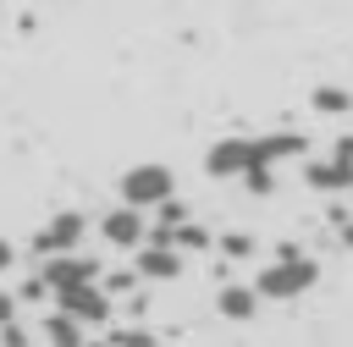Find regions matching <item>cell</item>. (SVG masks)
Returning <instances> with one entry per match:
<instances>
[{
  "label": "cell",
  "mask_w": 353,
  "mask_h": 347,
  "mask_svg": "<svg viewBox=\"0 0 353 347\" xmlns=\"http://www.w3.org/2000/svg\"><path fill=\"white\" fill-rule=\"evenodd\" d=\"M347 193H353V187H347Z\"/></svg>",
  "instance_id": "cell-22"
},
{
  "label": "cell",
  "mask_w": 353,
  "mask_h": 347,
  "mask_svg": "<svg viewBox=\"0 0 353 347\" xmlns=\"http://www.w3.org/2000/svg\"><path fill=\"white\" fill-rule=\"evenodd\" d=\"M259 242H254V231H221V253L226 259H248Z\"/></svg>",
  "instance_id": "cell-14"
},
{
  "label": "cell",
  "mask_w": 353,
  "mask_h": 347,
  "mask_svg": "<svg viewBox=\"0 0 353 347\" xmlns=\"http://www.w3.org/2000/svg\"><path fill=\"white\" fill-rule=\"evenodd\" d=\"M55 308L72 314V319H83V325H99V319H110V292L99 281H77V286L55 292Z\"/></svg>",
  "instance_id": "cell-7"
},
{
  "label": "cell",
  "mask_w": 353,
  "mask_h": 347,
  "mask_svg": "<svg viewBox=\"0 0 353 347\" xmlns=\"http://www.w3.org/2000/svg\"><path fill=\"white\" fill-rule=\"evenodd\" d=\"M0 347H28V330L17 319H0Z\"/></svg>",
  "instance_id": "cell-18"
},
{
  "label": "cell",
  "mask_w": 353,
  "mask_h": 347,
  "mask_svg": "<svg viewBox=\"0 0 353 347\" xmlns=\"http://www.w3.org/2000/svg\"><path fill=\"white\" fill-rule=\"evenodd\" d=\"M182 253L176 248H165V242H138V264H132V275L138 281H176L182 275Z\"/></svg>",
  "instance_id": "cell-9"
},
{
  "label": "cell",
  "mask_w": 353,
  "mask_h": 347,
  "mask_svg": "<svg viewBox=\"0 0 353 347\" xmlns=\"http://www.w3.org/2000/svg\"><path fill=\"white\" fill-rule=\"evenodd\" d=\"M309 105H314L320 116H347V110H353V94L336 88V83H320V88L309 94Z\"/></svg>",
  "instance_id": "cell-12"
},
{
  "label": "cell",
  "mask_w": 353,
  "mask_h": 347,
  "mask_svg": "<svg viewBox=\"0 0 353 347\" xmlns=\"http://www.w3.org/2000/svg\"><path fill=\"white\" fill-rule=\"evenodd\" d=\"M215 314H221V319H232V325H248V319L259 314V292H254V286H243V281H226V286L215 292Z\"/></svg>",
  "instance_id": "cell-10"
},
{
  "label": "cell",
  "mask_w": 353,
  "mask_h": 347,
  "mask_svg": "<svg viewBox=\"0 0 353 347\" xmlns=\"http://www.w3.org/2000/svg\"><path fill=\"white\" fill-rule=\"evenodd\" d=\"M314 281H320V264H314L298 242H281V253H276L248 286L259 292V303H287V297H303Z\"/></svg>",
  "instance_id": "cell-2"
},
{
  "label": "cell",
  "mask_w": 353,
  "mask_h": 347,
  "mask_svg": "<svg viewBox=\"0 0 353 347\" xmlns=\"http://www.w3.org/2000/svg\"><path fill=\"white\" fill-rule=\"evenodd\" d=\"M39 281H44V292L55 297L61 286H77V281H99V259H94V253H83V248H72V253H50V259L39 264Z\"/></svg>",
  "instance_id": "cell-6"
},
{
  "label": "cell",
  "mask_w": 353,
  "mask_h": 347,
  "mask_svg": "<svg viewBox=\"0 0 353 347\" xmlns=\"http://www.w3.org/2000/svg\"><path fill=\"white\" fill-rule=\"evenodd\" d=\"M94 231H99L110 248H138V242L149 237V226H143V209H132V204H116V209H105Z\"/></svg>",
  "instance_id": "cell-8"
},
{
  "label": "cell",
  "mask_w": 353,
  "mask_h": 347,
  "mask_svg": "<svg viewBox=\"0 0 353 347\" xmlns=\"http://www.w3.org/2000/svg\"><path fill=\"white\" fill-rule=\"evenodd\" d=\"M342 237H347V248H353V226H347V231H342Z\"/></svg>",
  "instance_id": "cell-21"
},
{
  "label": "cell",
  "mask_w": 353,
  "mask_h": 347,
  "mask_svg": "<svg viewBox=\"0 0 353 347\" xmlns=\"http://www.w3.org/2000/svg\"><path fill=\"white\" fill-rule=\"evenodd\" d=\"M39 336H44L50 347H83V341H88V325L72 319V314H61V308H50V314L39 319Z\"/></svg>",
  "instance_id": "cell-11"
},
{
  "label": "cell",
  "mask_w": 353,
  "mask_h": 347,
  "mask_svg": "<svg viewBox=\"0 0 353 347\" xmlns=\"http://www.w3.org/2000/svg\"><path fill=\"white\" fill-rule=\"evenodd\" d=\"M11 264H17V242L0 237V275H11Z\"/></svg>",
  "instance_id": "cell-19"
},
{
  "label": "cell",
  "mask_w": 353,
  "mask_h": 347,
  "mask_svg": "<svg viewBox=\"0 0 353 347\" xmlns=\"http://www.w3.org/2000/svg\"><path fill=\"white\" fill-rule=\"evenodd\" d=\"M83 347H110V341H83Z\"/></svg>",
  "instance_id": "cell-20"
},
{
  "label": "cell",
  "mask_w": 353,
  "mask_h": 347,
  "mask_svg": "<svg viewBox=\"0 0 353 347\" xmlns=\"http://www.w3.org/2000/svg\"><path fill=\"white\" fill-rule=\"evenodd\" d=\"M303 182L314 193H347L353 187V138H336L325 160H309L303 165Z\"/></svg>",
  "instance_id": "cell-5"
},
{
  "label": "cell",
  "mask_w": 353,
  "mask_h": 347,
  "mask_svg": "<svg viewBox=\"0 0 353 347\" xmlns=\"http://www.w3.org/2000/svg\"><path fill=\"white\" fill-rule=\"evenodd\" d=\"M83 237H88V215H83V209H61L55 220H44V226L28 237V248H33L39 259H50V253H72V248H83Z\"/></svg>",
  "instance_id": "cell-4"
},
{
  "label": "cell",
  "mask_w": 353,
  "mask_h": 347,
  "mask_svg": "<svg viewBox=\"0 0 353 347\" xmlns=\"http://www.w3.org/2000/svg\"><path fill=\"white\" fill-rule=\"evenodd\" d=\"M154 215H160V220H154V226H182V220H188V204H182V198H176V193H171V198H165V204H154Z\"/></svg>",
  "instance_id": "cell-15"
},
{
  "label": "cell",
  "mask_w": 353,
  "mask_h": 347,
  "mask_svg": "<svg viewBox=\"0 0 353 347\" xmlns=\"http://www.w3.org/2000/svg\"><path fill=\"white\" fill-rule=\"evenodd\" d=\"M309 149L303 132H254V138H221L204 149V176L215 182H237L248 171H265V165H281V160H298Z\"/></svg>",
  "instance_id": "cell-1"
},
{
  "label": "cell",
  "mask_w": 353,
  "mask_h": 347,
  "mask_svg": "<svg viewBox=\"0 0 353 347\" xmlns=\"http://www.w3.org/2000/svg\"><path fill=\"white\" fill-rule=\"evenodd\" d=\"M99 286H105V292L116 297V292H132V286H138V275H132V270H110V275H105Z\"/></svg>",
  "instance_id": "cell-17"
},
{
  "label": "cell",
  "mask_w": 353,
  "mask_h": 347,
  "mask_svg": "<svg viewBox=\"0 0 353 347\" xmlns=\"http://www.w3.org/2000/svg\"><path fill=\"white\" fill-rule=\"evenodd\" d=\"M110 347H154V330H138V325L110 330Z\"/></svg>",
  "instance_id": "cell-16"
},
{
  "label": "cell",
  "mask_w": 353,
  "mask_h": 347,
  "mask_svg": "<svg viewBox=\"0 0 353 347\" xmlns=\"http://www.w3.org/2000/svg\"><path fill=\"white\" fill-rule=\"evenodd\" d=\"M116 193H121V204H132V209H154V204H165L171 193H176V171L171 165H132V171H121V182H116Z\"/></svg>",
  "instance_id": "cell-3"
},
{
  "label": "cell",
  "mask_w": 353,
  "mask_h": 347,
  "mask_svg": "<svg viewBox=\"0 0 353 347\" xmlns=\"http://www.w3.org/2000/svg\"><path fill=\"white\" fill-rule=\"evenodd\" d=\"M237 182H243V193H248V198H270V193H276V165L248 171V176H237Z\"/></svg>",
  "instance_id": "cell-13"
}]
</instances>
